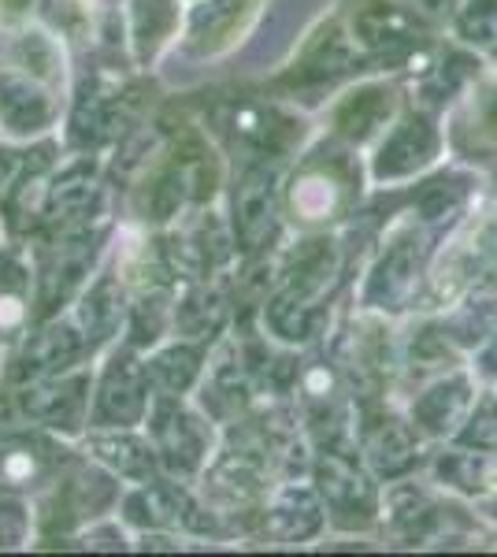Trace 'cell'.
<instances>
[{"label": "cell", "instance_id": "1", "mask_svg": "<svg viewBox=\"0 0 497 557\" xmlns=\"http://www.w3.org/2000/svg\"><path fill=\"white\" fill-rule=\"evenodd\" d=\"M60 146L52 138H0V227L12 238H30L41 220L45 190L57 172Z\"/></svg>", "mask_w": 497, "mask_h": 557}, {"label": "cell", "instance_id": "2", "mask_svg": "<svg viewBox=\"0 0 497 557\" xmlns=\"http://www.w3.org/2000/svg\"><path fill=\"white\" fill-rule=\"evenodd\" d=\"M63 469L60 435L0 412V491L34 494Z\"/></svg>", "mask_w": 497, "mask_h": 557}, {"label": "cell", "instance_id": "3", "mask_svg": "<svg viewBox=\"0 0 497 557\" xmlns=\"http://www.w3.org/2000/svg\"><path fill=\"white\" fill-rule=\"evenodd\" d=\"M89 375H49V380H34L12 386V409L23 420L38 424L52 435H75L86 424L89 412Z\"/></svg>", "mask_w": 497, "mask_h": 557}, {"label": "cell", "instance_id": "4", "mask_svg": "<svg viewBox=\"0 0 497 557\" xmlns=\"http://www.w3.org/2000/svg\"><path fill=\"white\" fill-rule=\"evenodd\" d=\"M60 89L38 83L12 64H0V138H49V131L60 123Z\"/></svg>", "mask_w": 497, "mask_h": 557}, {"label": "cell", "instance_id": "5", "mask_svg": "<svg viewBox=\"0 0 497 557\" xmlns=\"http://www.w3.org/2000/svg\"><path fill=\"white\" fill-rule=\"evenodd\" d=\"M34 327V264L23 242H0V346L12 349Z\"/></svg>", "mask_w": 497, "mask_h": 557}, {"label": "cell", "instance_id": "6", "mask_svg": "<svg viewBox=\"0 0 497 557\" xmlns=\"http://www.w3.org/2000/svg\"><path fill=\"white\" fill-rule=\"evenodd\" d=\"M38 517L20 491H0V550H23L30 546Z\"/></svg>", "mask_w": 497, "mask_h": 557}, {"label": "cell", "instance_id": "7", "mask_svg": "<svg viewBox=\"0 0 497 557\" xmlns=\"http://www.w3.org/2000/svg\"><path fill=\"white\" fill-rule=\"evenodd\" d=\"M78 320H83L86 338H104L108 331L115 327V320H120V301H115L112 283L89 286V294L83 298V305H78Z\"/></svg>", "mask_w": 497, "mask_h": 557}, {"label": "cell", "instance_id": "8", "mask_svg": "<svg viewBox=\"0 0 497 557\" xmlns=\"http://www.w3.org/2000/svg\"><path fill=\"white\" fill-rule=\"evenodd\" d=\"M41 0H0V30H20V26L34 23Z\"/></svg>", "mask_w": 497, "mask_h": 557}, {"label": "cell", "instance_id": "9", "mask_svg": "<svg viewBox=\"0 0 497 557\" xmlns=\"http://www.w3.org/2000/svg\"><path fill=\"white\" fill-rule=\"evenodd\" d=\"M0 375H4V346H0Z\"/></svg>", "mask_w": 497, "mask_h": 557}, {"label": "cell", "instance_id": "10", "mask_svg": "<svg viewBox=\"0 0 497 557\" xmlns=\"http://www.w3.org/2000/svg\"><path fill=\"white\" fill-rule=\"evenodd\" d=\"M0 45H4V30H0Z\"/></svg>", "mask_w": 497, "mask_h": 557}, {"label": "cell", "instance_id": "11", "mask_svg": "<svg viewBox=\"0 0 497 557\" xmlns=\"http://www.w3.org/2000/svg\"><path fill=\"white\" fill-rule=\"evenodd\" d=\"M0 235H4V227H0Z\"/></svg>", "mask_w": 497, "mask_h": 557}]
</instances>
